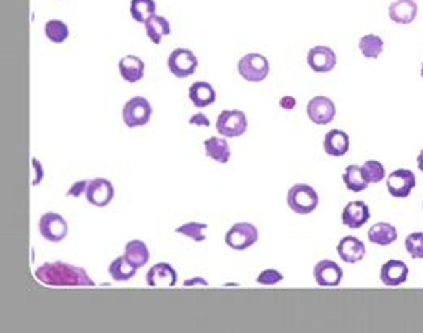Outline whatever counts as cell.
Masks as SVG:
<instances>
[{"instance_id": "d590c367", "label": "cell", "mask_w": 423, "mask_h": 333, "mask_svg": "<svg viewBox=\"0 0 423 333\" xmlns=\"http://www.w3.org/2000/svg\"><path fill=\"white\" fill-rule=\"evenodd\" d=\"M88 184H90V181H77L69 189L67 197H75V199H77V197H82L85 192H87Z\"/></svg>"}, {"instance_id": "484cf974", "label": "cell", "mask_w": 423, "mask_h": 333, "mask_svg": "<svg viewBox=\"0 0 423 333\" xmlns=\"http://www.w3.org/2000/svg\"><path fill=\"white\" fill-rule=\"evenodd\" d=\"M137 270H139L137 267H135L134 264H130L129 259H127L126 255H119L117 259L112 260L110 269H107V271H110V275H111V278L114 281L130 280Z\"/></svg>"}, {"instance_id": "6da1fadb", "label": "cell", "mask_w": 423, "mask_h": 333, "mask_svg": "<svg viewBox=\"0 0 423 333\" xmlns=\"http://www.w3.org/2000/svg\"><path fill=\"white\" fill-rule=\"evenodd\" d=\"M35 278L46 286H95L87 270L65 264L62 260L48 262L35 270Z\"/></svg>"}, {"instance_id": "e575fe53", "label": "cell", "mask_w": 423, "mask_h": 333, "mask_svg": "<svg viewBox=\"0 0 423 333\" xmlns=\"http://www.w3.org/2000/svg\"><path fill=\"white\" fill-rule=\"evenodd\" d=\"M44 179V170L37 158H31V186H37Z\"/></svg>"}, {"instance_id": "9c48e42d", "label": "cell", "mask_w": 423, "mask_h": 333, "mask_svg": "<svg viewBox=\"0 0 423 333\" xmlns=\"http://www.w3.org/2000/svg\"><path fill=\"white\" fill-rule=\"evenodd\" d=\"M307 114L309 120L318 125H327L331 124L336 117V105L331 98L327 96H314L309 100L307 106Z\"/></svg>"}, {"instance_id": "b9f144b4", "label": "cell", "mask_w": 423, "mask_h": 333, "mask_svg": "<svg viewBox=\"0 0 423 333\" xmlns=\"http://www.w3.org/2000/svg\"><path fill=\"white\" fill-rule=\"evenodd\" d=\"M422 208H423V205H422Z\"/></svg>"}, {"instance_id": "74e56055", "label": "cell", "mask_w": 423, "mask_h": 333, "mask_svg": "<svg viewBox=\"0 0 423 333\" xmlns=\"http://www.w3.org/2000/svg\"><path fill=\"white\" fill-rule=\"evenodd\" d=\"M295 106H296V100H295L293 96H284V98H280V107H282V109L290 111V109H293Z\"/></svg>"}, {"instance_id": "d4e9b609", "label": "cell", "mask_w": 423, "mask_h": 333, "mask_svg": "<svg viewBox=\"0 0 423 333\" xmlns=\"http://www.w3.org/2000/svg\"><path fill=\"white\" fill-rule=\"evenodd\" d=\"M145 25V33L150 37L153 44H159L164 36H168L171 33V25L164 17L153 15L152 18H148L147 21L144 23Z\"/></svg>"}, {"instance_id": "83f0119b", "label": "cell", "mask_w": 423, "mask_h": 333, "mask_svg": "<svg viewBox=\"0 0 423 333\" xmlns=\"http://www.w3.org/2000/svg\"><path fill=\"white\" fill-rule=\"evenodd\" d=\"M153 15H157L155 0H132L130 2V17L137 23H145Z\"/></svg>"}, {"instance_id": "ba28073f", "label": "cell", "mask_w": 423, "mask_h": 333, "mask_svg": "<svg viewBox=\"0 0 423 333\" xmlns=\"http://www.w3.org/2000/svg\"><path fill=\"white\" fill-rule=\"evenodd\" d=\"M41 236L49 242H60L67 237L69 224L62 215L48 212L40 218Z\"/></svg>"}, {"instance_id": "ab89813d", "label": "cell", "mask_w": 423, "mask_h": 333, "mask_svg": "<svg viewBox=\"0 0 423 333\" xmlns=\"http://www.w3.org/2000/svg\"><path fill=\"white\" fill-rule=\"evenodd\" d=\"M417 164H418V170H420L423 172V150L420 153H418L417 156Z\"/></svg>"}, {"instance_id": "5bb4252c", "label": "cell", "mask_w": 423, "mask_h": 333, "mask_svg": "<svg viewBox=\"0 0 423 333\" xmlns=\"http://www.w3.org/2000/svg\"><path fill=\"white\" fill-rule=\"evenodd\" d=\"M370 208L365 201L354 200L345 205L344 212H342V223L350 229H360L370 222Z\"/></svg>"}, {"instance_id": "4fadbf2b", "label": "cell", "mask_w": 423, "mask_h": 333, "mask_svg": "<svg viewBox=\"0 0 423 333\" xmlns=\"http://www.w3.org/2000/svg\"><path fill=\"white\" fill-rule=\"evenodd\" d=\"M308 65L318 73H327L337 65V55L327 46H314L307 55Z\"/></svg>"}, {"instance_id": "cb8c5ba5", "label": "cell", "mask_w": 423, "mask_h": 333, "mask_svg": "<svg viewBox=\"0 0 423 333\" xmlns=\"http://www.w3.org/2000/svg\"><path fill=\"white\" fill-rule=\"evenodd\" d=\"M127 259H129L130 264H134L137 269H142L148 264L150 260V251L147 247V244L140 239H132L126 244V254Z\"/></svg>"}, {"instance_id": "44dd1931", "label": "cell", "mask_w": 423, "mask_h": 333, "mask_svg": "<svg viewBox=\"0 0 423 333\" xmlns=\"http://www.w3.org/2000/svg\"><path fill=\"white\" fill-rule=\"evenodd\" d=\"M189 100L196 107H207L217 101V91L207 82H196L189 88Z\"/></svg>"}, {"instance_id": "e0dca14e", "label": "cell", "mask_w": 423, "mask_h": 333, "mask_svg": "<svg viewBox=\"0 0 423 333\" xmlns=\"http://www.w3.org/2000/svg\"><path fill=\"white\" fill-rule=\"evenodd\" d=\"M379 278L384 286L404 285L408 278V267L402 260H388L381 267Z\"/></svg>"}, {"instance_id": "ffe728a7", "label": "cell", "mask_w": 423, "mask_h": 333, "mask_svg": "<svg viewBox=\"0 0 423 333\" xmlns=\"http://www.w3.org/2000/svg\"><path fill=\"white\" fill-rule=\"evenodd\" d=\"M117 67H119L121 77L127 83H137L144 78L145 62L137 55H124L117 64Z\"/></svg>"}, {"instance_id": "ac0fdd59", "label": "cell", "mask_w": 423, "mask_h": 333, "mask_svg": "<svg viewBox=\"0 0 423 333\" xmlns=\"http://www.w3.org/2000/svg\"><path fill=\"white\" fill-rule=\"evenodd\" d=\"M350 150V137L347 135L344 130L332 129L329 130L324 137V152H326L329 156L334 158H340L345 156Z\"/></svg>"}, {"instance_id": "30bf717a", "label": "cell", "mask_w": 423, "mask_h": 333, "mask_svg": "<svg viewBox=\"0 0 423 333\" xmlns=\"http://www.w3.org/2000/svg\"><path fill=\"white\" fill-rule=\"evenodd\" d=\"M417 184V177L411 170H396L388 176V192L396 199H406Z\"/></svg>"}, {"instance_id": "277c9868", "label": "cell", "mask_w": 423, "mask_h": 333, "mask_svg": "<svg viewBox=\"0 0 423 333\" xmlns=\"http://www.w3.org/2000/svg\"><path fill=\"white\" fill-rule=\"evenodd\" d=\"M269 72H270V64L266 55L262 54L257 53L246 54L244 57L239 59L238 62V73L241 75V78L246 80V82H252V83L264 82Z\"/></svg>"}, {"instance_id": "8fae6325", "label": "cell", "mask_w": 423, "mask_h": 333, "mask_svg": "<svg viewBox=\"0 0 423 333\" xmlns=\"http://www.w3.org/2000/svg\"><path fill=\"white\" fill-rule=\"evenodd\" d=\"M85 197H87L88 204L103 208V206L110 205L111 200L114 199V187L105 177H96V179L90 181Z\"/></svg>"}, {"instance_id": "4316f807", "label": "cell", "mask_w": 423, "mask_h": 333, "mask_svg": "<svg viewBox=\"0 0 423 333\" xmlns=\"http://www.w3.org/2000/svg\"><path fill=\"white\" fill-rule=\"evenodd\" d=\"M342 181H344L347 189L352 192H363L370 186L368 181L365 179L361 166H356V164H350V166L345 168Z\"/></svg>"}, {"instance_id": "7402d4cb", "label": "cell", "mask_w": 423, "mask_h": 333, "mask_svg": "<svg viewBox=\"0 0 423 333\" xmlns=\"http://www.w3.org/2000/svg\"><path fill=\"white\" fill-rule=\"evenodd\" d=\"M397 229L392 226L391 223H376L370 228L368 231V241L376 246H389V244L397 241Z\"/></svg>"}, {"instance_id": "d6986e66", "label": "cell", "mask_w": 423, "mask_h": 333, "mask_svg": "<svg viewBox=\"0 0 423 333\" xmlns=\"http://www.w3.org/2000/svg\"><path fill=\"white\" fill-rule=\"evenodd\" d=\"M418 6L415 0H396L389 6V18L399 25H411L417 18Z\"/></svg>"}, {"instance_id": "f1b7e54d", "label": "cell", "mask_w": 423, "mask_h": 333, "mask_svg": "<svg viewBox=\"0 0 423 333\" xmlns=\"http://www.w3.org/2000/svg\"><path fill=\"white\" fill-rule=\"evenodd\" d=\"M359 49L366 59H378L384 49V41L376 35H365L359 41Z\"/></svg>"}, {"instance_id": "52a82bcc", "label": "cell", "mask_w": 423, "mask_h": 333, "mask_svg": "<svg viewBox=\"0 0 423 333\" xmlns=\"http://www.w3.org/2000/svg\"><path fill=\"white\" fill-rule=\"evenodd\" d=\"M197 65H199V60L191 49L176 48L168 57V69L176 78H187L194 75Z\"/></svg>"}, {"instance_id": "7c38bea8", "label": "cell", "mask_w": 423, "mask_h": 333, "mask_svg": "<svg viewBox=\"0 0 423 333\" xmlns=\"http://www.w3.org/2000/svg\"><path fill=\"white\" fill-rule=\"evenodd\" d=\"M313 275L314 281H316L319 286H324V288L338 286L342 278H344V271H342L340 265L332 260H319L318 264L314 265Z\"/></svg>"}, {"instance_id": "8d00e7d4", "label": "cell", "mask_w": 423, "mask_h": 333, "mask_svg": "<svg viewBox=\"0 0 423 333\" xmlns=\"http://www.w3.org/2000/svg\"><path fill=\"white\" fill-rule=\"evenodd\" d=\"M189 124L191 125H199V127H202V125H204V127H210L209 117H207L205 114H202V112H197V114L192 116L189 119Z\"/></svg>"}, {"instance_id": "f35d334b", "label": "cell", "mask_w": 423, "mask_h": 333, "mask_svg": "<svg viewBox=\"0 0 423 333\" xmlns=\"http://www.w3.org/2000/svg\"><path fill=\"white\" fill-rule=\"evenodd\" d=\"M196 285H199V286H209V283H207L205 280H202V278H194V280H186L184 281V286L186 288H189V286H196Z\"/></svg>"}, {"instance_id": "2e32d148", "label": "cell", "mask_w": 423, "mask_h": 333, "mask_svg": "<svg viewBox=\"0 0 423 333\" xmlns=\"http://www.w3.org/2000/svg\"><path fill=\"white\" fill-rule=\"evenodd\" d=\"M337 252L338 257H340L344 262H347V264H356V262L363 260V257L366 254V247L363 241H360L359 237L345 236L337 244Z\"/></svg>"}, {"instance_id": "9a60e30c", "label": "cell", "mask_w": 423, "mask_h": 333, "mask_svg": "<svg viewBox=\"0 0 423 333\" xmlns=\"http://www.w3.org/2000/svg\"><path fill=\"white\" fill-rule=\"evenodd\" d=\"M147 285L152 288H173L178 281V273L169 264H155L147 273Z\"/></svg>"}, {"instance_id": "60d3db41", "label": "cell", "mask_w": 423, "mask_h": 333, "mask_svg": "<svg viewBox=\"0 0 423 333\" xmlns=\"http://www.w3.org/2000/svg\"><path fill=\"white\" fill-rule=\"evenodd\" d=\"M420 75L423 77V62H422V70H420Z\"/></svg>"}, {"instance_id": "4dcf8cb0", "label": "cell", "mask_w": 423, "mask_h": 333, "mask_svg": "<svg viewBox=\"0 0 423 333\" xmlns=\"http://www.w3.org/2000/svg\"><path fill=\"white\" fill-rule=\"evenodd\" d=\"M361 171H363V176L368 181V184H379L386 177V170H384L383 163L376 161V159L365 161L363 166H361Z\"/></svg>"}, {"instance_id": "3957f363", "label": "cell", "mask_w": 423, "mask_h": 333, "mask_svg": "<svg viewBox=\"0 0 423 333\" xmlns=\"http://www.w3.org/2000/svg\"><path fill=\"white\" fill-rule=\"evenodd\" d=\"M153 107L144 96H134L122 107V120L129 129L142 127L152 119Z\"/></svg>"}, {"instance_id": "5b68a950", "label": "cell", "mask_w": 423, "mask_h": 333, "mask_svg": "<svg viewBox=\"0 0 423 333\" xmlns=\"http://www.w3.org/2000/svg\"><path fill=\"white\" fill-rule=\"evenodd\" d=\"M248 130V117L243 111L230 109L222 111L217 119V132L222 137L236 138Z\"/></svg>"}, {"instance_id": "f546056e", "label": "cell", "mask_w": 423, "mask_h": 333, "mask_svg": "<svg viewBox=\"0 0 423 333\" xmlns=\"http://www.w3.org/2000/svg\"><path fill=\"white\" fill-rule=\"evenodd\" d=\"M44 35L51 43L62 44L69 37V26L60 20H49L44 25Z\"/></svg>"}, {"instance_id": "7a4b0ae2", "label": "cell", "mask_w": 423, "mask_h": 333, "mask_svg": "<svg viewBox=\"0 0 423 333\" xmlns=\"http://www.w3.org/2000/svg\"><path fill=\"white\" fill-rule=\"evenodd\" d=\"M286 204L291 212L298 215H309L318 208L319 195L318 192L308 184H295L290 187L286 194Z\"/></svg>"}, {"instance_id": "1f68e13d", "label": "cell", "mask_w": 423, "mask_h": 333, "mask_svg": "<svg viewBox=\"0 0 423 333\" xmlns=\"http://www.w3.org/2000/svg\"><path fill=\"white\" fill-rule=\"evenodd\" d=\"M205 229H207L205 223L189 222L178 228L176 233L182 234V236H186V237H191L192 241H196V242H202V241H205V234H204Z\"/></svg>"}, {"instance_id": "d6a6232c", "label": "cell", "mask_w": 423, "mask_h": 333, "mask_svg": "<svg viewBox=\"0 0 423 333\" xmlns=\"http://www.w3.org/2000/svg\"><path fill=\"white\" fill-rule=\"evenodd\" d=\"M406 251L413 260L423 259V233L415 231L406 237Z\"/></svg>"}, {"instance_id": "603a6c76", "label": "cell", "mask_w": 423, "mask_h": 333, "mask_svg": "<svg viewBox=\"0 0 423 333\" xmlns=\"http://www.w3.org/2000/svg\"><path fill=\"white\" fill-rule=\"evenodd\" d=\"M205 154L207 158L214 159L220 164H227L230 161V156H232V152H230V145L225 138L220 137H210L204 142Z\"/></svg>"}, {"instance_id": "836d02e7", "label": "cell", "mask_w": 423, "mask_h": 333, "mask_svg": "<svg viewBox=\"0 0 423 333\" xmlns=\"http://www.w3.org/2000/svg\"><path fill=\"white\" fill-rule=\"evenodd\" d=\"M284 280V275L280 273L279 270H274V269H267L264 271H261L259 276H257V283L259 285H266V286H272V285H277L280 283V281Z\"/></svg>"}, {"instance_id": "8992f818", "label": "cell", "mask_w": 423, "mask_h": 333, "mask_svg": "<svg viewBox=\"0 0 423 333\" xmlns=\"http://www.w3.org/2000/svg\"><path fill=\"white\" fill-rule=\"evenodd\" d=\"M257 239H259V231L252 223L248 222L233 224L228 229V233L225 234V242L234 251H244V249L254 246Z\"/></svg>"}]
</instances>
